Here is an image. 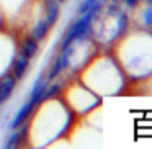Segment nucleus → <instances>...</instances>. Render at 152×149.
<instances>
[{"label":"nucleus","mask_w":152,"mask_h":149,"mask_svg":"<svg viewBox=\"0 0 152 149\" xmlns=\"http://www.w3.org/2000/svg\"><path fill=\"white\" fill-rule=\"evenodd\" d=\"M128 30V15L124 13V12L119 10L118 12V25H116V31H118V34L124 33V31Z\"/></svg>","instance_id":"obj_7"},{"label":"nucleus","mask_w":152,"mask_h":149,"mask_svg":"<svg viewBox=\"0 0 152 149\" xmlns=\"http://www.w3.org/2000/svg\"><path fill=\"white\" fill-rule=\"evenodd\" d=\"M124 2H126V5H128L129 8H134V7H137V5H139L141 0H124Z\"/></svg>","instance_id":"obj_12"},{"label":"nucleus","mask_w":152,"mask_h":149,"mask_svg":"<svg viewBox=\"0 0 152 149\" xmlns=\"http://www.w3.org/2000/svg\"><path fill=\"white\" fill-rule=\"evenodd\" d=\"M38 48H39V44H38V41L34 40V38H26V40L23 41V44H21L20 53L23 54L26 59H33L38 53Z\"/></svg>","instance_id":"obj_5"},{"label":"nucleus","mask_w":152,"mask_h":149,"mask_svg":"<svg viewBox=\"0 0 152 149\" xmlns=\"http://www.w3.org/2000/svg\"><path fill=\"white\" fill-rule=\"evenodd\" d=\"M61 92V84H53L51 87H46V92H44V98H53L54 95Z\"/></svg>","instance_id":"obj_10"},{"label":"nucleus","mask_w":152,"mask_h":149,"mask_svg":"<svg viewBox=\"0 0 152 149\" xmlns=\"http://www.w3.org/2000/svg\"><path fill=\"white\" fill-rule=\"evenodd\" d=\"M18 80L15 79V76H7L5 79L0 80V103L8 102V98L12 97L15 87H17Z\"/></svg>","instance_id":"obj_2"},{"label":"nucleus","mask_w":152,"mask_h":149,"mask_svg":"<svg viewBox=\"0 0 152 149\" xmlns=\"http://www.w3.org/2000/svg\"><path fill=\"white\" fill-rule=\"evenodd\" d=\"M43 18L53 28L56 25L57 18H59V2H56V0H46L44 2V17Z\"/></svg>","instance_id":"obj_3"},{"label":"nucleus","mask_w":152,"mask_h":149,"mask_svg":"<svg viewBox=\"0 0 152 149\" xmlns=\"http://www.w3.org/2000/svg\"><path fill=\"white\" fill-rule=\"evenodd\" d=\"M28 67H30V59L23 56L21 53H18L13 59V76L17 80H21L28 72Z\"/></svg>","instance_id":"obj_4"},{"label":"nucleus","mask_w":152,"mask_h":149,"mask_svg":"<svg viewBox=\"0 0 152 149\" xmlns=\"http://www.w3.org/2000/svg\"><path fill=\"white\" fill-rule=\"evenodd\" d=\"M36 106V103L34 102H31L30 98H28V102L25 103L23 106H21L20 110H18V113L15 115V118H13V121H12V129H18L21 125H23L25 121H26L28 118H30V115H31V112H33V108Z\"/></svg>","instance_id":"obj_1"},{"label":"nucleus","mask_w":152,"mask_h":149,"mask_svg":"<svg viewBox=\"0 0 152 149\" xmlns=\"http://www.w3.org/2000/svg\"><path fill=\"white\" fill-rule=\"evenodd\" d=\"M20 139H21V133L20 131L12 133L10 138H8L7 142H5V148H7V149H17L18 144H20Z\"/></svg>","instance_id":"obj_8"},{"label":"nucleus","mask_w":152,"mask_h":149,"mask_svg":"<svg viewBox=\"0 0 152 149\" xmlns=\"http://www.w3.org/2000/svg\"><path fill=\"white\" fill-rule=\"evenodd\" d=\"M49 30H51V26L48 25V21L44 20V18H41L36 23V26L33 28V31H31V38L39 41V40H43V38H46V34L49 33Z\"/></svg>","instance_id":"obj_6"},{"label":"nucleus","mask_w":152,"mask_h":149,"mask_svg":"<svg viewBox=\"0 0 152 149\" xmlns=\"http://www.w3.org/2000/svg\"><path fill=\"white\" fill-rule=\"evenodd\" d=\"M56 2H59V4H61V2H66V0H56Z\"/></svg>","instance_id":"obj_13"},{"label":"nucleus","mask_w":152,"mask_h":149,"mask_svg":"<svg viewBox=\"0 0 152 149\" xmlns=\"http://www.w3.org/2000/svg\"><path fill=\"white\" fill-rule=\"evenodd\" d=\"M144 25L152 28V5H149L144 12Z\"/></svg>","instance_id":"obj_11"},{"label":"nucleus","mask_w":152,"mask_h":149,"mask_svg":"<svg viewBox=\"0 0 152 149\" xmlns=\"http://www.w3.org/2000/svg\"><path fill=\"white\" fill-rule=\"evenodd\" d=\"M98 0H83L82 4H80V7H79V10H77V13L79 15H83V13H87V12L90 10V8L93 7V5L96 4Z\"/></svg>","instance_id":"obj_9"}]
</instances>
